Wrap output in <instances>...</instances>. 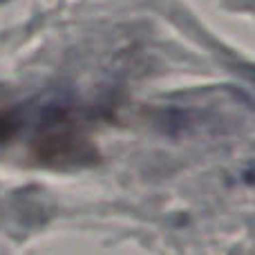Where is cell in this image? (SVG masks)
I'll use <instances>...</instances> for the list:
<instances>
[{"label":"cell","mask_w":255,"mask_h":255,"mask_svg":"<svg viewBox=\"0 0 255 255\" xmlns=\"http://www.w3.org/2000/svg\"><path fill=\"white\" fill-rule=\"evenodd\" d=\"M16 126H18V121H16V117H13L11 112L0 110V139H7V136L16 130Z\"/></svg>","instance_id":"1"}]
</instances>
